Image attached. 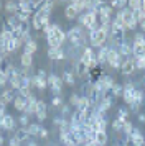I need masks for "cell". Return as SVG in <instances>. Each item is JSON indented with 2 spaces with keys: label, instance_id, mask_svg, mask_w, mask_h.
Listing matches in <instances>:
<instances>
[{
  "label": "cell",
  "instance_id": "cell-1",
  "mask_svg": "<svg viewBox=\"0 0 145 146\" xmlns=\"http://www.w3.org/2000/svg\"><path fill=\"white\" fill-rule=\"evenodd\" d=\"M68 41H69V44L74 48H78V49H84V48L89 46V38H87V33H86V30L83 27H79V25H74V27L69 28V31H68Z\"/></svg>",
  "mask_w": 145,
  "mask_h": 146
},
{
  "label": "cell",
  "instance_id": "cell-2",
  "mask_svg": "<svg viewBox=\"0 0 145 146\" xmlns=\"http://www.w3.org/2000/svg\"><path fill=\"white\" fill-rule=\"evenodd\" d=\"M109 33H111V27H99L96 30H91L87 31V38H89V46L94 49V48H101L105 46L107 43V38H109Z\"/></svg>",
  "mask_w": 145,
  "mask_h": 146
},
{
  "label": "cell",
  "instance_id": "cell-3",
  "mask_svg": "<svg viewBox=\"0 0 145 146\" xmlns=\"http://www.w3.org/2000/svg\"><path fill=\"white\" fill-rule=\"evenodd\" d=\"M64 41H68V33L59 27L58 23H53L50 33L46 35L48 48H63Z\"/></svg>",
  "mask_w": 145,
  "mask_h": 146
},
{
  "label": "cell",
  "instance_id": "cell-4",
  "mask_svg": "<svg viewBox=\"0 0 145 146\" xmlns=\"http://www.w3.org/2000/svg\"><path fill=\"white\" fill-rule=\"evenodd\" d=\"M122 62H124V58L117 53L115 48H112L111 44H109V51H107V64H109L114 71H120Z\"/></svg>",
  "mask_w": 145,
  "mask_h": 146
},
{
  "label": "cell",
  "instance_id": "cell-5",
  "mask_svg": "<svg viewBox=\"0 0 145 146\" xmlns=\"http://www.w3.org/2000/svg\"><path fill=\"white\" fill-rule=\"evenodd\" d=\"M48 87H50V90H51V94H54V95H61V92H63V87H64V84H63V79L59 77L58 74H48Z\"/></svg>",
  "mask_w": 145,
  "mask_h": 146
},
{
  "label": "cell",
  "instance_id": "cell-6",
  "mask_svg": "<svg viewBox=\"0 0 145 146\" xmlns=\"http://www.w3.org/2000/svg\"><path fill=\"white\" fill-rule=\"evenodd\" d=\"M135 84L134 82H125L124 84V92H122V100H124L125 105H132V102H134V92H135Z\"/></svg>",
  "mask_w": 145,
  "mask_h": 146
},
{
  "label": "cell",
  "instance_id": "cell-7",
  "mask_svg": "<svg viewBox=\"0 0 145 146\" xmlns=\"http://www.w3.org/2000/svg\"><path fill=\"white\" fill-rule=\"evenodd\" d=\"M135 71H137V67H135V58H134V56H130V58L124 59L122 66H120V74L127 77V76H132Z\"/></svg>",
  "mask_w": 145,
  "mask_h": 146
},
{
  "label": "cell",
  "instance_id": "cell-8",
  "mask_svg": "<svg viewBox=\"0 0 145 146\" xmlns=\"http://www.w3.org/2000/svg\"><path fill=\"white\" fill-rule=\"evenodd\" d=\"M97 80H99V84H101V89H102V94H104V95H107L109 90L112 89V86L115 84V79L112 77L111 74H102Z\"/></svg>",
  "mask_w": 145,
  "mask_h": 146
},
{
  "label": "cell",
  "instance_id": "cell-9",
  "mask_svg": "<svg viewBox=\"0 0 145 146\" xmlns=\"http://www.w3.org/2000/svg\"><path fill=\"white\" fill-rule=\"evenodd\" d=\"M0 125H2V130H5V131H15L17 130V120L13 118V115L7 113L5 117L2 118Z\"/></svg>",
  "mask_w": 145,
  "mask_h": 146
},
{
  "label": "cell",
  "instance_id": "cell-10",
  "mask_svg": "<svg viewBox=\"0 0 145 146\" xmlns=\"http://www.w3.org/2000/svg\"><path fill=\"white\" fill-rule=\"evenodd\" d=\"M48 58L51 61H64L66 59L64 48H48Z\"/></svg>",
  "mask_w": 145,
  "mask_h": 146
},
{
  "label": "cell",
  "instance_id": "cell-11",
  "mask_svg": "<svg viewBox=\"0 0 145 146\" xmlns=\"http://www.w3.org/2000/svg\"><path fill=\"white\" fill-rule=\"evenodd\" d=\"M114 102H115V99H112L111 95H104L102 99H101V102L97 104V112H104V113H107L109 112V108H111L112 105H114Z\"/></svg>",
  "mask_w": 145,
  "mask_h": 146
},
{
  "label": "cell",
  "instance_id": "cell-12",
  "mask_svg": "<svg viewBox=\"0 0 145 146\" xmlns=\"http://www.w3.org/2000/svg\"><path fill=\"white\" fill-rule=\"evenodd\" d=\"M117 53L124 58V59H127V58H130L132 56V41H129V40H125L124 43H120L117 48Z\"/></svg>",
  "mask_w": 145,
  "mask_h": 146
},
{
  "label": "cell",
  "instance_id": "cell-13",
  "mask_svg": "<svg viewBox=\"0 0 145 146\" xmlns=\"http://www.w3.org/2000/svg\"><path fill=\"white\" fill-rule=\"evenodd\" d=\"M35 117H36V120H38L40 123H41V121H45V120L48 118V105H46L45 100L40 99V102H38V110H36V113H35Z\"/></svg>",
  "mask_w": 145,
  "mask_h": 146
},
{
  "label": "cell",
  "instance_id": "cell-14",
  "mask_svg": "<svg viewBox=\"0 0 145 146\" xmlns=\"http://www.w3.org/2000/svg\"><path fill=\"white\" fill-rule=\"evenodd\" d=\"M38 102H40V99H36L35 95L30 97V99H28V104H26V108H25V112H23V113H26L28 117L35 115L36 110H38Z\"/></svg>",
  "mask_w": 145,
  "mask_h": 146
},
{
  "label": "cell",
  "instance_id": "cell-15",
  "mask_svg": "<svg viewBox=\"0 0 145 146\" xmlns=\"http://www.w3.org/2000/svg\"><path fill=\"white\" fill-rule=\"evenodd\" d=\"M61 79H63V84L68 86V87H74L76 86V76H74V72L69 71V69H64V71H63Z\"/></svg>",
  "mask_w": 145,
  "mask_h": 146
},
{
  "label": "cell",
  "instance_id": "cell-16",
  "mask_svg": "<svg viewBox=\"0 0 145 146\" xmlns=\"http://www.w3.org/2000/svg\"><path fill=\"white\" fill-rule=\"evenodd\" d=\"M15 97H17V95H13V89H5L3 92L0 94V104L7 107L8 104H13Z\"/></svg>",
  "mask_w": 145,
  "mask_h": 146
},
{
  "label": "cell",
  "instance_id": "cell-17",
  "mask_svg": "<svg viewBox=\"0 0 145 146\" xmlns=\"http://www.w3.org/2000/svg\"><path fill=\"white\" fill-rule=\"evenodd\" d=\"M132 56L145 58V43H132Z\"/></svg>",
  "mask_w": 145,
  "mask_h": 146
},
{
  "label": "cell",
  "instance_id": "cell-18",
  "mask_svg": "<svg viewBox=\"0 0 145 146\" xmlns=\"http://www.w3.org/2000/svg\"><path fill=\"white\" fill-rule=\"evenodd\" d=\"M26 104H28V99H26V97H21V95H17L15 100H13V107H15V110H18L20 113L25 112Z\"/></svg>",
  "mask_w": 145,
  "mask_h": 146
},
{
  "label": "cell",
  "instance_id": "cell-19",
  "mask_svg": "<svg viewBox=\"0 0 145 146\" xmlns=\"http://www.w3.org/2000/svg\"><path fill=\"white\" fill-rule=\"evenodd\" d=\"M107 51H109V44L102 46V48L97 51V53H96V61L99 62V66L107 64Z\"/></svg>",
  "mask_w": 145,
  "mask_h": 146
},
{
  "label": "cell",
  "instance_id": "cell-20",
  "mask_svg": "<svg viewBox=\"0 0 145 146\" xmlns=\"http://www.w3.org/2000/svg\"><path fill=\"white\" fill-rule=\"evenodd\" d=\"M78 17H79L78 10L72 7L71 3H68V5L64 7V18L68 21H72V20H78Z\"/></svg>",
  "mask_w": 145,
  "mask_h": 146
},
{
  "label": "cell",
  "instance_id": "cell-21",
  "mask_svg": "<svg viewBox=\"0 0 145 146\" xmlns=\"http://www.w3.org/2000/svg\"><path fill=\"white\" fill-rule=\"evenodd\" d=\"M15 138L18 139L20 143H26L28 139H30V135H28V130H26L25 126H20L15 130V135H13Z\"/></svg>",
  "mask_w": 145,
  "mask_h": 146
},
{
  "label": "cell",
  "instance_id": "cell-22",
  "mask_svg": "<svg viewBox=\"0 0 145 146\" xmlns=\"http://www.w3.org/2000/svg\"><path fill=\"white\" fill-rule=\"evenodd\" d=\"M122 92H124V84H119V82H115V84L112 86V89L109 90V94H107V95H111L112 99L117 100L119 97L122 99Z\"/></svg>",
  "mask_w": 145,
  "mask_h": 146
},
{
  "label": "cell",
  "instance_id": "cell-23",
  "mask_svg": "<svg viewBox=\"0 0 145 146\" xmlns=\"http://www.w3.org/2000/svg\"><path fill=\"white\" fill-rule=\"evenodd\" d=\"M18 10L20 12H25V13L32 15L33 17V5H32V0H20L18 2Z\"/></svg>",
  "mask_w": 145,
  "mask_h": 146
},
{
  "label": "cell",
  "instance_id": "cell-24",
  "mask_svg": "<svg viewBox=\"0 0 145 146\" xmlns=\"http://www.w3.org/2000/svg\"><path fill=\"white\" fill-rule=\"evenodd\" d=\"M20 66L23 67V69H32V66H33V56L32 54L21 53V56H20Z\"/></svg>",
  "mask_w": 145,
  "mask_h": 146
},
{
  "label": "cell",
  "instance_id": "cell-25",
  "mask_svg": "<svg viewBox=\"0 0 145 146\" xmlns=\"http://www.w3.org/2000/svg\"><path fill=\"white\" fill-rule=\"evenodd\" d=\"M36 51H38V41L35 40V38H33L30 43H26L25 46H23V53H26V54H32V56H33Z\"/></svg>",
  "mask_w": 145,
  "mask_h": 146
},
{
  "label": "cell",
  "instance_id": "cell-26",
  "mask_svg": "<svg viewBox=\"0 0 145 146\" xmlns=\"http://www.w3.org/2000/svg\"><path fill=\"white\" fill-rule=\"evenodd\" d=\"M129 115H130V110L127 107H119L117 113H115V118L122 120V121H129Z\"/></svg>",
  "mask_w": 145,
  "mask_h": 146
},
{
  "label": "cell",
  "instance_id": "cell-27",
  "mask_svg": "<svg viewBox=\"0 0 145 146\" xmlns=\"http://www.w3.org/2000/svg\"><path fill=\"white\" fill-rule=\"evenodd\" d=\"M96 143L99 146H105L109 143V135L107 131H96Z\"/></svg>",
  "mask_w": 145,
  "mask_h": 146
},
{
  "label": "cell",
  "instance_id": "cell-28",
  "mask_svg": "<svg viewBox=\"0 0 145 146\" xmlns=\"http://www.w3.org/2000/svg\"><path fill=\"white\" fill-rule=\"evenodd\" d=\"M26 130H28V135H30V136H36V138H40L41 125H40V123H30V125L26 126Z\"/></svg>",
  "mask_w": 145,
  "mask_h": 146
},
{
  "label": "cell",
  "instance_id": "cell-29",
  "mask_svg": "<svg viewBox=\"0 0 145 146\" xmlns=\"http://www.w3.org/2000/svg\"><path fill=\"white\" fill-rule=\"evenodd\" d=\"M99 15H104V17L112 18V15H114V8H112L109 3H102L101 8H99Z\"/></svg>",
  "mask_w": 145,
  "mask_h": 146
},
{
  "label": "cell",
  "instance_id": "cell-30",
  "mask_svg": "<svg viewBox=\"0 0 145 146\" xmlns=\"http://www.w3.org/2000/svg\"><path fill=\"white\" fill-rule=\"evenodd\" d=\"M5 10L8 15H15L17 13V10H18V2H12V0H8V2H5Z\"/></svg>",
  "mask_w": 145,
  "mask_h": 146
},
{
  "label": "cell",
  "instance_id": "cell-31",
  "mask_svg": "<svg viewBox=\"0 0 145 146\" xmlns=\"http://www.w3.org/2000/svg\"><path fill=\"white\" fill-rule=\"evenodd\" d=\"M127 123V121H122V120H119V118H114L111 121V125H112V130L115 133H122V130H124V125Z\"/></svg>",
  "mask_w": 145,
  "mask_h": 146
},
{
  "label": "cell",
  "instance_id": "cell-32",
  "mask_svg": "<svg viewBox=\"0 0 145 146\" xmlns=\"http://www.w3.org/2000/svg\"><path fill=\"white\" fill-rule=\"evenodd\" d=\"M69 3H71V5L76 8V10H78L79 15H81V13L86 10V0H72V2H69Z\"/></svg>",
  "mask_w": 145,
  "mask_h": 146
},
{
  "label": "cell",
  "instance_id": "cell-33",
  "mask_svg": "<svg viewBox=\"0 0 145 146\" xmlns=\"http://www.w3.org/2000/svg\"><path fill=\"white\" fill-rule=\"evenodd\" d=\"M79 99H81V95H79L78 92H72L71 95H69V102H68V104L76 108V107H78V104H79Z\"/></svg>",
  "mask_w": 145,
  "mask_h": 146
},
{
  "label": "cell",
  "instance_id": "cell-34",
  "mask_svg": "<svg viewBox=\"0 0 145 146\" xmlns=\"http://www.w3.org/2000/svg\"><path fill=\"white\" fill-rule=\"evenodd\" d=\"M63 105H64V100H63L61 95H54V97L51 99V107H58V108H61Z\"/></svg>",
  "mask_w": 145,
  "mask_h": 146
},
{
  "label": "cell",
  "instance_id": "cell-35",
  "mask_svg": "<svg viewBox=\"0 0 145 146\" xmlns=\"http://www.w3.org/2000/svg\"><path fill=\"white\" fill-rule=\"evenodd\" d=\"M71 108L72 107L69 105V104H64V105L61 107V117H63V118H66V117H71Z\"/></svg>",
  "mask_w": 145,
  "mask_h": 146
},
{
  "label": "cell",
  "instance_id": "cell-36",
  "mask_svg": "<svg viewBox=\"0 0 145 146\" xmlns=\"http://www.w3.org/2000/svg\"><path fill=\"white\" fill-rule=\"evenodd\" d=\"M138 7H140V0H127V8L129 10L135 12V10H138Z\"/></svg>",
  "mask_w": 145,
  "mask_h": 146
},
{
  "label": "cell",
  "instance_id": "cell-37",
  "mask_svg": "<svg viewBox=\"0 0 145 146\" xmlns=\"http://www.w3.org/2000/svg\"><path fill=\"white\" fill-rule=\"evenodd\" d=\"M18 95H21V97H26V99H30V97H33L32 89H30V87H20Z\"/></svg>",
  "mask_w": 145,
  "mask_h": 146
},
{
  "label": "cell",
  "instance_id": "cell-38",
  "mask_svg": "<svg viewBox=\"0 0 145 146\" xmlns=\"http://www.w3.org/2000/svg\"><path fill=\"white\" fill-rule=\"evenodd\" d=\"M132 131H134V125H132V121H127L124 125V130H122V135L124 136H130Z\"/></svg>",
  "mask_w": 145,
  "mask_h": 146
},
{
  "label": "cell",
  "instance_id": "cell-39",
  "mask_svg": "<svg viewBox=\"0 0 145 146\" xmlns=\"http://www.w3.org/2000/svg\"><path fill=\"white\" fill-rule=\"evenodd\" d=\"M18 123L21 126H25V128H26V126L30 125V117H28L26 113H21V115L18 117Z\"/></svg>",
  "mask_w": 145,
  "mask_h": 146
},
{
  "label": "cell",
  "instance_id": "cell-40",
  "mask_svg": "<svg viewBox=\"0 0 145 146\" xmlns=\"http://www.w3.org/2000/svg\"><path fill=\"white\" fill-rule=\"evenodd\" d=\"M132 43H145V33H142V31L135 33L132 38Z\"/></svg>",
  "mask_w": 145,
  "mask_h": 146
},
{
  "label": "cell",
  "instance_id": "cell-41",
  "mask_svg": "<svg viewBox=\"0 0 145 146\" xmlns=\"http://www.w3.org/2000/svg\"><path fill=\"white\" fill-rule=\"evenodd\" d=\"M135 67L137 71H145V58H135Z\"/></svg>",
  "mask_w": 145,
  "mask_h": 146
},
{
  "label": "cell",
  "instance_id": "cell-42",
  "mask_svg": "<svg viewBox=\"0 0 145 146\" xmlns=\"http://www.w3.org/2000/svg\"><path fill=\"white\" fill-rule=\"evenodd\" d=\"M7 84H8V76L0 69V87H5Z\"/></svg>",
  "mask_w": 145,
  "mask_h": 146
},
{
  "label": "cell",
  "instance_id": "cell-43",
  "mask_svg": "<svg viewBox=\"0 0 145 146\" xmlns=\"http://www.w3.org/2000/svg\"><path fill=\"white\" fill-rule=\"evenodd\" d=\"M8 146H21V143H20L18 139L15 138V136H10V138H8Z\"/></svg>",
  "mask_w": 145,
  "mask_h": 146
},
{
  "label": "cell",
  "instance_id": "cell-44",
  "mask_svg": "<svg viewBox=\"0 0 145 146\" xmlns=\"http://www.w3.org/2000/svg\"><path fill=\"white\" fill-rule=\"evenodd\" d=\"M50 136V131L46 130L45 126H41V130H40V139H46Z\"/></svg>",
  "mask_w": 145,
  "mask_h": 146
},
{
  "label": "cell",
  "instance_id": "cell-45",
  "mask_svg": "<svg viewBox=\"0 0 145 146\" xmlns=\"http://www.w3.org/2000/svg\"><path fill=\"white\" fill-rule=\"evenodd\" d=\"M64 120H66V118H63V117H54V118H53V125L61 126L63 123H64Z\"/></svg>",
  "mask_w": 145,
  "mask_h": 146
},
{
  "label": "cell",
  "instance_id": "cell-46",
  "mask_svg": "<svg viewBox=\"0 0 145 146\" xmlns=\"http://www.w3.org/2000/svg\"><path fill=\"white\" fill-rule=\"evenodd\" d=\"M137 120L140 121V123H144V125H145V113L144 112H138L137 113Z\"/></svg>",
  "mask_w": 145,
  "mask_h": 146
},
{
  "label": "cell",
  "instance_id": "cell-47",
  "mask_svg": "<svg viewBox=\"0 0 145 146\" xmlns=\"http://www.w3.org/2000/svg\"><path fill=\"white\" fill-rule=\"evenodd\" d=\"M138 10L145 15V0H140V7H138Z\"/></svg>",
  "mask_w": 145,
  "mask_h": 146
},
{
  "label": "cell",
  "instance_id": "cell-48",
  "mask_svg": "<svg viewBox=\"0 0 145 146\" xmlns=\"http://www.w3.org/2000/svg\"><path fill=\"white\" fill-rule=\"evenodd\" d=\"M26 146H38V143H36L35 139H28V141H26Z\"/></svg>",
  "mask_w": 145,
  "mask_h": 146
},
{
  "label": "cell",
  "instance_id": "cell-49",
  "mask_svg": "<svg viewBox=\"0 0 145 146\" xmlns=\"http://www.w3.org/2000/svg\"><path fill=\"white\" fill-rule=\"evenodd\" d=\"M84 146H99V145L96 143V141H87V143H86Z\"/></svg>",
  "mask_w": 145,
  "mask_h": 146
},
{
  "label": "cell",
  "instance_id": "cell-50",
  "mask_svg": "<svg viewBox=\"0 0 145 146\" xmlns=\"http://www.w3.org/2000/svg\"><path fill=\"white\" fill-rule=\"evenodd\" d=\"M7 58L5 56H3V54H0V66H2V64H3V61H5Z\"/></svg>",
  "mask_w": 145,
  "mask_h": 146
},
{
  "label": "cell",
  "instance_id": "cell-51",
  "mask_svg": "<svg viewBox=\"0 0 145 146\" xmlns=\"http://www.w3.org/2000/svg\"><path fill=\"white\" fill-rule=\"evenodd\" d=\"M3 143H5V138H3V135H2V133H0V146L3 145Z\"/></svg>",
  "mask_w": 145,
  "mask_h": 146
},
{
  "label": "cell",
  "instance_id": "cell-52",
  "mask_svg": "<svg viewBox=\"0 0 145 146\" xmlns=\"http://www.w3.org/2000/svg\"><path fill=\"white\" fill-rule=\"evenodd\" d=\"M117 146H124V145H122V143H120V141H119V143H117Z\"/></svg>",
  "mask_w": 145,
  "mask_h": 146
},
{
  "label": "cell",
  "instance_id": "cell-53",
  "mask_svg": "<svg viewBox=\"0 0 145 146\" xmlns=\"http://www.w3.org/2000/svg\"><path fill=\"white\" fill-rule=\"evenodd\" d=\"M2 7H3V3H2V2H0V10H2Z\"/></svg>",
  "mask_w": 145,
  "mask_h": 146
},
{
  "label": "cell",
  "instance_id": "cell-54",
  "mask_svg": "<svg viewBox=\"0 0 145 146\" xmlns=\"http://www.w3.org/2000/svg\"><path fill=\"white\" fill-rule=\"evenodd\" d=\"M112 146H117V143H114V145H112Z\"/></svg>",
  "mask_w": 145,
  "mask_h": 146
},
{
  "label": "cell",
  "instance_id": "cell-55",
  "mask_svg": "<svg viewBox=\"0 0 145 146\" xmlns=\"http://www.w3.org/2000/svg\"><path fill=\"white\" fill-rule=\"evenodd\" d=\"M46 146H53V145H51V143H50V145H46Z\"/></svg>",
  "mask_w": 145,
  "mask_h": 146
},
{
  "label": "cell",
  "instance_id": "cell-56",
  "mask_svg": "<svg viewBox=\"0 0 145 146\" xmlns=\"http://www.w3.org/2000/svg\"><path fill=\"white\" fill-rule=\"evenodd\" d=\"M144 146H145V139H144Z\"/></svg>",
  "mask_w": 145,
  "mask_h": 146
},
{
  "label": "cell",
  "instance_id": "cell-57",
  "mask_svg": "<svg viewBox=\"0 0 145 146\" xmlns=\"http://www.w3.org/2000/svg\"><path fill=\"white\" fill-rule=\"evenodd\" d=\"M0 107H2V104H0Z\"/></svg>",
  "mask_w": 145,
  "mask_h": 146
}]
</instances>
